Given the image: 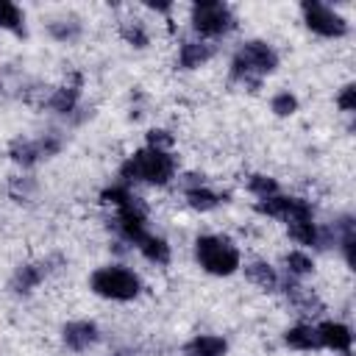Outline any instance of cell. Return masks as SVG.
<instances>
[{
    "mask_svg": "<svg viewBox=\"0 0 356 356\" xmlns=\"http://www.w3.org/2000/svg\"><path fill=\"white\" fill-rule=\"evenodd\" d=\"M195 261L203 273L217 275V278H228L242 267V253L228 236L203 234L195 239Z\"/></svg>",
    "mask_w": 356,
    "mask_h": 356,
    "instance_id": "3",
    "label": "cell"
},
{
    "mask_svg": "<svg viewBox=\"0 0 356 356\" xmlns=\"http://www.w3.org/2000/svg\"><path fill=\"white\" fill-rule=\"evenodd\" d=\"M314 328H317L320 350L325 348V350L345 353V356L350 353V348H353V334H350V328H348L345 323H339V320H323V323H317Z\"/></svg>",
    "mask_w": 356,
    "mask_h": 356,
    "instance_id": "10",
    "label": "cell"
},
{
    "mask_svg": "<svg viewBox=\"0 0 356 356\" xmlns=\"http://www.w3.org/2000/svg\"><path fill=\"white\" fill-rule=\"evenodd\" d=\"M192 178L195 181H189L186 189H184V200H186L189 209H195V211H214L220 203H225V197L217 195L214 189H209L203 184V178H197V175H192Z\"/></svg>",
    "mask_w": 356,
    "mask_h": 356,
    "instance_id": "12",
    "label": "cell"
},
{
    "mask_svg": "<svg viewBox=\"0 0 356 356\" xmlns=\"http://www.w3.org/2000/svg\"><path fill=\"white\" fill-rule=\"evenodd\" d=\"M300 17H303V25L323 39H342L348 33V19L325 3H317V0L300 3Z\"/></svg>",
    "mask_w": 356,
    "mask_h": 356,
    "instance_id": "7",
    "label": "cell"
},
{
    "mask_svg": "<svg viewBox=\"0 0 356 356\" xmlns=\"http://www.w3.org/2000/svg\"><path fill=\"white\" fill-rule=\"evenodd\" d=\"M0 31H8L14 36H25V14L11 0H0Z\"/></svg>",
    "mask_w": 356,
    "mask_h": 356,
    "instance_id": "19",
    "label": "cell"
},
{
    "mask_svg": "<svg viewBox=\"0 0 356 356\" xmlns=\"http://www.w3.org/2000/svg\"><path fill=\"white\" fill-rule=\"evenodd\" d=\"M81 86H83V78L81 72H75L70 83H61L58 89H53V95L47 97V108L53 114H72L81 103Z\"/></svg>",
    "mask_w": 356,
    "mask_h": 356,
    "instance_id": "11",
    "label": "cell"
},
{
    "mask_svg": "<svg viewBox=\"0 0 356 356\" xmlns=\"http://www.w3.org/2000/svg\"><path fill=\"white\" fill-rule=\"evenodd\" d=\"M44 275H47V267H44L42 261H36V264H19V267L14 270L8 286H11L14 295H31V292L44 281Z\"/></svg>",
    "mask_w": 356,
    "mask_h": 356,
    "instance_id": "13",
    "label": "cell"
},
{
    "mask_svg": "<svg viewBox=\"0 0 356 356\" xmlns=\"http://www.w3.org/2000/svg\"><path fill=\"white\" fill-rule=\"evenodd\" d=\"M245 275H248L250 284H256V286H261L267 292L281 289V275H278V270L270 261H250V264H245Z\"/></svg>",
    "mask_w": 356,
    "mask_h": 356,
    "instance_id": "18",
    "label": "cell"
},
{
    "mask_svg": "<svg viewBox=\"0 0 356 356\" xmlns=\"http://www.w3.org/2000/svg\"><path fill=\"white\" fill-rule=\"evenodd\" d=\"M211 56H214V47L209 42H203V39H186L178 47V67L181 70H197L206 61H211Z\"/></svg>",
    "mask_w": 356,
    "mask_h": 356,
    "instance_id": "14",
    "label": "cell"
},
{
    "mask_svg": "<svg viewBox=\"0 0 356 356\" xmlns=\"http://www.w3.org/2000/svg\"><path fill=\"white\" fill-rule=\"evenodd\" d=\"M61 145H64L61 136L53 134V131L50 134H39V136H19V139H14L8 145V156L19 167H33V164L56 156L61 150Z\"/></svg>",
    "mask_w": 356,
    "mask_h": 356,
    "instance_id": "8",
    "label": "cell"
},
{
    "mask_svg": "<svg viewBox=\"0 0 356 356\" xmlns=\"http://www.w3.org/2000/svg\"><path fill=\"white\" fill-rule=\"evenodd\" d=\"M120 36H122L131 47H136V50L147 47V42H150L147 28H145L142 19H122V22H120Z\"/></svg>",
    "mask_w": 356,
    "mask_h": 356,
    "instance_id": "21",
    "label": "cell"
},
{
    "mask_svg": "<svg viewBox=\"0 0 356 356\" xmlns=\"http://www.w3.org/2000/svg\"><path fill=\"white\" fill-rule=\"evenodd\" d=\"M178 172V161L172 150L159 147H139L120 164V184H147V186H167Z\"/></svg>",
    "mask_w": 356,
    "mask_h": 356,
    "instance_id": "1",
    "label": "cell"
},
{
    "mask_svg": "<svg viewBox=\"0 0 356 356\" xmlns=\"http://www.w3.org/2000/svg\"><path fill=\"white\" fill-rule=\"evenodd\" d=\"M8 192H11L14 200L22 203V200H28V195L33 192V181H31V178H14L11 186H8Z\"/></svg>",
    "mask_w": 356,
    "mask_h": 356,
    "instance_id": "27",
    "label": "cell"
},
{
    "mask_svg": "<svg viewBox=\"0 0 356 356\" xmlns=\"http://www.w3.org/2000/svg\"><path fill=\"white\" fill-rule=\"evenodd\" d=\"M114 356H134V353H131V350H117Z\"/></svg>",
    "mask_w": 356,
    "mask_h": 356,
    "instance_id": "28",
    "label": "cell"
},
{
    "mask_svg": "<svg viewBox=\"0 0 356 356\" xmlns=\"http://www.w3.org/2000/svg\"><path fill=\"white\" fill-rule=\"evenodd\" d=\"M248 189H250V195H256V197H270V195L278 192V184H275V178H270V175L253 172V175L248 178Z\"/></svg>",
    "mask_w": 356,
    "mask_h": 356,
    "instance_id": "24",
    "label": "cell"
},
{
    "mask_svg": "<svg viewBox=\"0 0 356 356\" xmlns=\"http://www.w3.org/2000/svg\"><path fill=\"white\" fill-rule=\"evenodd\" d=\"M61 342L72 353H83L100 342V328L92 320H72L61 328Z\"/></svg>",
    "mask_w": 356,
    "mask_h": 356,
    "instance_id": "9",
    "label": "cell"
},
{
    "mask_svg": "<svg viewBox=\"0 0 356 356\" xmlns=\"http://www.w3.org/2000/svg\"><path fill=\"white\" fill-rule=\"evenodd\" d=\"M331 236H334V242L339 245L345 264H348V267H353V245H356V222H353V217H350V214H345L339 222H334Z\"/></svg>",
    "mask_w": 356,
    "mask_h": 356,
    "instance_id": "16",
    "label": "cell"
},
{
    "mask_svg": "<svg viewBox=\"0 0 356 356\" xmlns=\"http://www.w3.org/2000/svg\"><path fill=\"white\" fill-rule=\"evenodd\" d=\"M225 353H228V342L220 334H197L181 348V356H225Z\"/></svg>",
    "mask_w": 356,
    "mask_h": 356,
    "instance_id": "15",
    "label": "cell"
},
{
    "mask_svg": "<svg viewBox=\"0 0 356 356\" xmlns=\"http://www.w3.org/2000/svg\"><path fill=\"white\" fill-rule=\"evenodd\" d=\"M47 33H50L56 42H72V39L81 36V22H78L75 17H70V19H53V22L47 25Z\"/></svg>",
    "mask_w": 356,
    "mask_h": 356,
    "instance_id": "22",
    "label": "cell"
},
{
    "mask_svg": "<svg viewBox=\"0 0 356 356\" xmlns=\"http://www.w3.org/2000/svg\"><path fill=\"white\" fill-rule=\"evenodd\" d=\"M189 22H192V31L206 42V39H220V36L231 33L236 28V14L228 3L206 0V3H195L189 8Z\"/></svg>",
    "mask_w": 356,
    "mask_h": 356,
    "instance_id": "5",
    "label": "cell"
},
{
    "mask_svg": "<svg viewBox=\"0 0 356 356\" xmlns=\"http://www.w3.org/2000/svg\"><path fill=\"white\" fill-rule=\"evenodd\" d=\"M284 267H286V278H292V281H300L314 273V261L306 250H289L284 256Z\"/></svg>",
    "mask_w": 356,
    "mask_h": 356,
    "instance_id": "20",
    "label": "cell"
},
{
    "mask_svg": "<svg viewBox=\"0 0 356 356\" xmlns=\"http://www.w3.org/2000/svg\"><path fill=\"white\" fill-rule=\"evenodd\" d=\"M172 134L164 128H153L147 131V147H159V150H172Z\"/></svg>",
    "mask_w": 356,
    "mask_h": 356,
    "instance_id": "25",
    "label": "cell"
},
{
    "mask_svg": "<svg viewBox=\"0 0 356 356\" xmlns=\"http://www.w3.org/2000/svg\"><path fill=\"white\" fill-rule=\"evenodd\" d=\"M278 50L264 39H248L231 56V78L245 86H259L261 78L278 70Z\"/></svg>",
    "mask_w": 356,
    "mask_h": 356,
    "instance_id": "2",
    "label": "cell"
},
{
    "mask_svg": "<svg viewBox=\"0 0 356 356\" xmlns=\"http://www.w3.org/2000/svg\"><path fill=\"white\" fill-rule=\"evenodd\" d=\"M253 211L261 214V217H273V220H281L286 225L292 222H303V220H314V206L312 200L306 197H295V195H270V197H259L253 203Z\"/></svg>",
    "mask_w": 356,
    "mask_h": 356,
    "instance_id": "6",
    "label": "cell"
},
{
    "mask_svg": "<svg viewBox=\"0 0 356 356\" xmlns=\"http://www.w3.org/2000/svg\"><path fill=\"white\" fill-rule=\"evenodd\" d=\"M89 289L97 298L128 303L142 295V278L122 264H103L89 275Z\"/></svg>",
    "mask_w": 356,
    "mask_h": 356,
    "instance_id": "4",
    "label": "cell"
},
{
    "mask_svg": "<svg viewBox=\"0 0 356 356\" xmlns=\"http://www.w3.org/2000/svg\"><path fill=\"white\" fill-rule=\"evenodd\" d=\"M284 342L292 350H320V339H317V328L312 323H298L292 328L284 331Z\"/></svg>",
    "mask_w": 356,
    "mask_h": 356,
    "instance_id": "17",
    "label": "cell"
},
{
    "mask_svg": "<svg viewBox=\"0 0 356 356\" xmlns=\"http://www.w3.org/2000/svg\"><path fill=\"white\" fill-rule=\"evenodd\" d=\"M270 111L275 117H292L298 111V97L292 92H275L270 100Z\"/></svg>",
    "mask_w": 356,
    "mask_h": 356,
    "instance_id": "23",
    "label": "cell"
},
{
    "mask_svg": "<svg viewBox=\"0 0 356 356\" xmlns=\"http://www.w3.org/2000/svg\"><path fill=\"white\" fill-rule=\"evenodd\" d=\"M337 106H339V111L353 114V108H356V86L353 83H345L342 86V92L337 95Z\"/></svg>",
    "mask_w": 356,
    "mask_h": 356,
    "instance_id": "26",
    "label": "cell"
}]
</instances>
